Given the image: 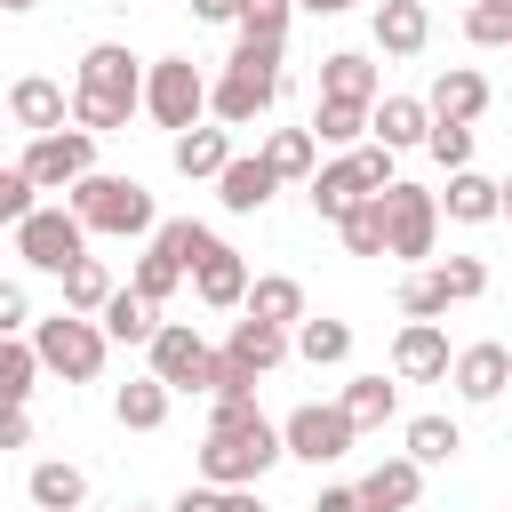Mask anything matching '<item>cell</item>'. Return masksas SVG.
<instances>
[{"label": "cell", "instance_id": "91938a15", "mask_svg": "<svg viewBox=\"0 0 512 512\" xmlns=\"http://www.w3.org/2000/svg\"><path fill=\"white\" fill-rule=\"evenodd\" d=\"M128 512H152V504H128Z\"/></svg>", "mask_w": 512, "mask_h": 512}, {"label": "cell", "instance_id": "ffe728a7", "mask_svg": "<svg viewBox=\"0 0 512 512\" xmlns=\"http://www.w3.org/2000/svg\"><path fill=\"white\" fill-rule=\"evenodd\" d=\"M424 112H432V120H456V128H472V120L488 112V80H480L472 64H448V72L432 80V96H424Z\"/></svg>", "mask_w": 512, "mask_h": 512}, {"label": "cell", "instance_id": "9a60e30c", "mask_svg": "<svg viewBox=\"0 0 512 512\" xmlns=\"http://www.w3.org/2000/svg\"><path fill=\"white\" fill-rule=\"evenodd\" d=\"M352 496H360V512H416V496H424V464L384 456V464H368V472L352 480Z\"/></svg>", "mask_w": 512, "mask_h": 512}, {"label": "cell", "instance_id": "f5cc1de1", "mask_svg": "<svg viewBox=\"0 0 512 512\" xmlns=\"http://www.w3.org/2000/svg\"><path fill=\"white\" fill-rule=\"evenodd\" d=\"M216 512H264L256 488H216Z\"/></svg>", "mask_w": 512, "mask_h": 512}, {"label": "cell", "instance_id": "f546056e", "mask_svg": "<svg viewBox=\"0 0 512 512\" xmlns=\"http://www.w3.org/2000/svg\"><path fill=\"white\" fill-rule=\"evenodd\" d=\"M336 408H344V424H352V432H376V424H392L400 384H384V376H352V384L336 392Z\"/></svg>", "mask_w": 512, "mask_h": 512}, {"label": "cell", "instance_id": "f6af8a7d", "mask_svg": "<svg viewBox=\"0 0 512 512\" xmlns=\"http://www.w3.org/2000/svg\"><path fill=\"white\" fill-rule=\"evenodd\" d=\"M32 208H40V192L24 184V168H16V160H0V224L16 232V224H24Z\"/></svg>", "mask_w": 512, "mask_h": 512}, {"label": "cell", "instance_id": "b9f144b4", "mask_svg": "<svg viewBox=\"0 0 512 512\" xmlns=\"http://www.w3.org/2000/svg\"><path fill=\"white\" fill-rule=\"evenodd\" d=\"M424 152H432V160L456 176V168H472V128H456V120H432V128H424Z\"/></svg>", "mask_w": 512, "mask_h": 512}, {"label": "cell", "instance_id": "681fc988", "mask_svg": "<svg viewBox=\"0 0 512 512\" xmlns=\"http://www.w3.org/2000/svg\"><path fill=\"white\" fill-rule=\"evenodd\" d=\"M24 328H32V304L16 280H0V336H24Z\"/></svg>", "mask_w": 512, "mask_h": 512}, {"label": "cell", "instance_id": "9f6ffc18", "mask_svg": "<svg viewBox=\"0 0 512 512\" xmlns=\"http://www.w3.org/2000/svg\"><path fill=\"white\" fill-rule=\"evenodd\" d=\"M304 16H344V8H360V0H296Z\"/></svg>", "mask_w": 512, "mask_h": 512}, {"label": "cell", "instance_id": "4dcf8cb0", "mask_svg": "<svg viewBox=\"0 0 512 512\" xmlns=\"http://www.w3.org/2000/svg\"><path fill=\"white\" fill-rule=\"evenodd\" d=\"M264 168H272L280 184H312V168H320L312 128H272V136H264Z\"/></svg>", "mask_w": 512, "mask_h": 512}, {"label": "cell", "instance_id": "7a4b0ae2", "mask_svg": "<svg viewBox=\"0 0 512 512\" xmlns=\"http://www.w3.org/2000/svg\"><path fill=\"white\" fill-rule=\"evenodd\" d=\"M64 208L80 216V232H104V240H152V224H160V208H152V192L136 184V176H104V168H88L72 192H64Z\"/></svg>", "mask_w": 512, "mask_h": 512}, {"label": "cell", "instance_id": "8d00e7d4", "mask_svg": "<svg viewBox=\"0 0 512 512\" xmlns=\"http://www.w3.org/2000/svg\"><path fill=\"white\" fill-rule=\"evenodd\" d=\"M32 384H40V352H32V336H0V400H32Z\"/></svg>", "mask_w": 512, "mask_h": 512}, {"label": "cell", "instance_id": "74e56055", "mask_svg": "<svg viewBox=\"0 0 512 512\" xmlns=\"http://www.w3.org/2000/svg\"><path fill=\"white\" fill-rule=\"evenodd\" d=\"M152 240H160V248L184 264V280H192V264L216 248V232H208V224H192V216H160V224H152Z\"/></svg>", "mask_w": 512, "mask_h": 512}, {"label": "cell", "instance_id": "7bdbcfd3", "mask_svg": "<svg viewBox=\"0 0 512 512\" xmlns=\"http://www.w3.org/2000/svg\"><path fill=\"white\" fill-rule=\"evenodd\" d=\"M432 280L448 288V304H472V296L488 288V264H480V256H448V264H432Z\"/></svg>", "mask_w": 512, "mask_h": 512}, {"label": "cell", "instance_id": "c3c4849f", "mask_svg": "<svg viewBox=\"0 0 512 512\" xmlns=\"http://www.w3.org/2000/svg\"><path fill=\"white\" fill-rule=\"evenodd\" d=\"M232 392H256V376H248L240 360H224V352H216V360H208V400H232Z\"/></svg>", "mask_w": 512, "mask_h": 512}, {"label": "cell", "instance_id": "7c38bea8", "mask_svg": "<svg viewBox=\"0 0 512 512\" xmlns=\"http://www.w3.org/2000/svg\"><path fill=\"white\" fill-rule=\"evenodd\" d=\"M448 384H456V400L488 408V400H504V384H512V352H504L496 336H480V344H464V352L448 360Z\"/></svg>", "mask_w": 512, "mask_h": 512}, {"label": "cell", "instance_id": "d6986e66", "mask_svg": "<svg viewBox=\"0 0 512 512\" xmlns=\"http://www.w3.org/2000/svg\"><path fill=\"white\" fill-rule=\"evenodd\" d=\"M384 88H376V64L360 56V48H336V56H320V104H376Z\"/></svg>", "mask_w": 512, "mask_h": 512}, {"label": "cell", "instance_id": "8fae6325", "mask_svg": "<svg viewBox=\"0 0 512 512\" xmlns=\"http://www.w3.org/2000/svg\"><path fill=\"white\" fill-rule=\"evenodd\" d=\"M8 120H16L24 136H56V128H72V88L48 80V72H24V80L8 88Z\"/></svg>", "mask_w": 512, "mask_h": 512}, {"label": "cell", "instance_id": "f35d334b", "mask_svg": "<svg viewBox=\"0 0 512 512\" xmlns=\"http://www.w3.org/2000/svg\"><path fill=\"white\" fill-rule=\"evenodd\" d=\"M288 16H296V0H240L232 32H240V40H272V48H288Z\"/></svg>", "mask_w": 512, "mask_h": 512}, {"label": "cell", "instance_id": "ba28073f", "mask_svg": "<svg viewBox=\"0 0 512 512\" xmlns=\"http://www.w3.org/2000/svg\"><path fill=\"white\" fill-rule=\"evenodd\" d=\"M352 440H360V432L344 424L336 400H304V408L280 416V456H296V464H344Z\"/></svg>", "mask_w": 512, "mask_h": 512}, {"label": "cell", "instance_id": "ac0fdd59", "mask_svg": "<svg viewBox=\"0 0 512 512\" xmlns=\"http://www.w3.org/2000/svg\"><path fill=\"white\" fill-rule=\"evenodd\" d=\"M192 296H200L208 312H240V296H248V256L216 240V248L192 264Z\"/></svg>", "mask_w": 512, "mask_h": 512}, {"label": "cell", "instance_id": "11a10c76", "mask_svg": "<svg viewBox=\"0 0 512 512\" xmlns=\"http://www.w3.org/2000/svg\"><path fill=\"white\" fill-rule=\"evenodd\" d=\"M168 512H216V488H184V496H176Z\"/></svg>", "mask_w": 512, "mask_h": 512}, {"label": "cell", "instance_id": "f1b7e54d", "mask_svg": "<svg viewBox=\"0 0 512 512\" xmlns=\"http://www.w3.org/2000/svg\"><path fill=\"white\" fill-rule=\"evenodd\" d=\"M440 216H448V224H496V176L456 168L448 192H440Z\"/></svg>", "mask_w": 512, "mask_h": 512}, {"label": "cell", "instance_id": "277c9868", "mask_svg": "<svg viewBox=\"0 0 512 512\" xmlns=\"http://www.w3.org/2000/svg\"><path fill=\"white\" fill-rule=\"evenodd\" d=\"M144 120L168 128V136L200 128V120H208V72H200L192 56H152V64H144Z\"/></svg>", "mask_w": 512, "mask_h": 512}, {"label": "cell", "instance_id": "603a6c76", "mask_svg": "<svg viewBox=\"0 0 512 512\" xmlns=\"http://www.w3.org/2000/svg\"><path fill=\"white\" fill-rule=\"evenodd\" d=\"M304 200H312V216H320V224H336L344 208H360V200H376V192L360 184V168H352V152H344V160H328V168H312V184H304Z\"/></svg>", "mask_w": 512, "mask_h": 512}, {"label": "cell", "instance_id": "680465c9", "mask_svg": "<svg viewBox=\"0 0 512 512\" xmlns=\"http://www.w3.org/2000/svg\"><path fill=\"white\" fill-rule=\"evenodd\" d=\"M0 8H8V16H32V8H40V0H0Z\"/></svg>", "mask_w": 512, "mask_h": 512}, {"label": "cell", "instance_id": "836d02e7", "mask_svg": "<svg viewBox=\"0 0 512 512\" xmlns=\"http://www.w3.org/2000/svg\"><path fill=\"white\" fill-rule=\"evenodd\" d=\"M128 288H136L144 304H168V296L184 288V264H176L160 240H144V256H136V272H128Z\"/></svg>", "mask_w": 512, "mask_h": 512}, {"label": "cell", "instance_id": "30bf717a", "mask_svg": "<svg viewBox=\"0 0 512 512\" xmlns=\"http://www.w3.org/2000/svg\"><path fill=\"white\" fill-rule=\"evenodd\" d=\"M144 352H152L144 376H160L168 392H208V360H216V352H208V336H200L192 320H160Z\"/></svg>", "mask_w": 512, "mask_h": 512}, {"label": "cell", "instance_id": "d4e9b609", "mask_svg": "<svg viewBox=\"0 0 512 512\" xmlns=\"http://www.w3.org/2000/svg\"><path fill=\"white\" fill-rule=\"evenodd\" d=\"M240 312L264 320V328H296V320H304V288H296L288 272H256L248 296H240Z\"/></svg>", "mask_w": 512, "mask_h": 512}, {"label": "cell", "instance_id": "7dc6e473", "mask_svg": "<svg viewBox=\"0 0 512 512\" xmlns=\"http://www.w3.org/2000/svg\"><path fill=\"white\" fill-rule=\"evenodd\" d=\"M352 168H360V184H368V192H392V184H400L384 144H352Z\"/></svg>", "mask_w": 512, "mask_h": 512}, {"label": "cell", "instance_id": "f907efd6", "mask_svg": "<svg viewBox=\"0 0 512 512\" xmlns=\"http://www.w3.org/2000/svg\"><path fill=\"white\" fill-rule=\"evenodd\" d=\"M0 448H32V416L16 400H0Z\"/></svg>", "mask_w": 512, "mask_h": 512}, {"label": "cell", "instance_id": "6125c7cd", "mask_svg": "<svg viewBox=\"0 0 512 512\" xmlns=\"http://www.w3.org/2000/svg\"><path fill=\"white\" fill-rule=\"evenodd\" d=\"M504 392H512V384H504Z\"/></svg>", "mask_w": 512, "mask_h": 512}, {"label": "cell", "instance_id": "6da1fadb", "mask_svg": "<svg viewBox=\"0 0 512 512\" xmlns=\"http://www.w3.org/2000/svg\"><path fill=\"white\" fill-rule=\"evenodd\" d=\"M136 112H144V64H136L120 40L80 48V72H72V128H88V136H120Z\"/></svg>", "mask_w": 512, "mask_h": 512}, {"label": "cell", "instance_id": "d590c367", "mask_svg": "<svg viewBox=\"0 0 512 512\" xmlns=\"http://www.w3.org/2000/svg\"><path fill=\"white\" fill-rule=\"evenodd\" d=\"M312 144H336V152H352V144H368V112L360 104H312Z\"/></svg>", "mask_w": 512, "mask_h": 512}, {"label": "cell", "instance_id": "8992f818", "mask_svg": "<svg viewBox=\"0 0 512 512\" xmlns=\"http://www.w3.org/2000/svg\"><path fill=\"white\" fill-rule=\"evenodd\" d=\"M376 208H384V256H408V264H424L432 256V240H440V192H424V184H392V192H376Z\"/></svg>", "mask_w": 512, "mask_h": 512}, {"label": "cell", "instance_id": "44dd1931", "mask_svg": "<svg viewBox=\"0 0 512 512\" xmlns=\"http://www.w3.org/2000/svg\"><path fill=\"white\" fill-rule=\"evenodd\" d=\"M376 48L384 56H424V40H432V8L424 0H376Z\"/></svg>", "mask_w": 512, "mask_h": 512}, {"label": "cell", "instance_id": "816d5d0a", "mask_svg": "<svg viewBox=\"0 0 512 512\" xmlns=\"http://www.w3.org/2000/svg\"><path fill=\"white\" fill-rule=\"evenodd\" d=\"M192 8V24H232L240 16V0H184Z\"/></svg>", "mask_w": 512, "mask_h": 512}, {"label": "cell", "instance_id": "ee69618b", "mask_svg": "<svg viewBox=\"0 0 512 512\" xmlns=\"http://www.w3.org/2000/svg\"><path fill=\"white\" fill-rule=\"evenodd\" d=\"M440 312H448V288L432 272H408L400 280V320H440Z\"/></svg>", "mask_w": 512, "mask_h": 512}, {"label": "cell", "instance_id": "9c48e42d", "mask_svg": "<svg viewBox=\"0 0 512 512\" xmlns=\"http://www.w3.org/2000/svg\"><path fill=\"white\" fill-rule=\"evenodd\" d=\"M16 168H24V184H32V192H72V184L96 168V136H88V128H56V136H32Z\"/></svg>", "mask_w": 512, "mask_h": 512}, {"label": "cell", "instance_id": "d6a6232c", "mask_svg": "<svg viewBox=\"0 0 512 512\" xmlns=\"http://www.w3.org/2000/svg\"><path fill=\"white\" fill-rule=\"evenodd\" d=\"M456 448H464V424L456 416H408V448H400L408 464L432 472V464H456Z\"/></svg>", "mask_w": 512, "mask_h": 512}, {"label": "cell", "instance_id": "52a82bcc", "mask_svg": "<svg viewBox=\"0 0 512 512\" xmlns=\"http://www.w3.org/2000/svg\"><path fill=\"white\" fill-rule=\"evenodd\" d=\"M16 256H24L32 272H56V280H64V272L88 256V232H80V216H72L64 200H40V208L16 224Z\"/></svg>", "mask_w": 512, "mask_h": 512}, {"label": "cell", "instance_id": "484cf974", "mask_svg": "<svg viewBox=\"0 0 512 512\" xmlns=\"http://www.w3.org/2000/svg\"><path fill=\"white\" fill-rule=\"evenodd\" d=\"M224 360H240L248 376H272L280 360H288V328H264V320H232V336H224Z\"/></svg>", "mask_w": 512, "mask_h": 512}, {"label": "cell", "instance_id": "4316f807", "mask_svg": "<svg viewBox=\"0 0 512 512\" xmlns=\"http://www.w3.org/2000/svg\"><path fill=\"white\" fill-rule=\"evenodd\" d=\"M168 400H176V392H168L160 376H128V384L112 392V424H120V432H160V424H168Z\"/></svg>", "mask_w": 512, "mask_h": 512}, {"label": "cell", "instance_id": "6f0895ef", "mask_svg": "<svg viewBox=\"0 0 512 512\" xmlns=\"http://www.w3.org/2000/svg\"><path fill=\"white\" fill-rule=\"evenodd\" d=\"M496 216L512 224V176H496Z\"/></svg>", "mask_w": 512, "mask_h": 512}, {"label": "cell", "instance_id": "60d3db41", "mask_svg": "<svg viewBox=\"0 0 512 512\" xmlns=\"http://www.w3.org/2000/svg\"><path fill=\"white\" fill-rule=\"evenodd\" d=\"M464 40L472 48H512V8L504 0H472L464 8Z\"/></svg>", "mask_w": 512, "mask_h": 512}, {"label": "cell", "instance_id": "5b68a950", "mask_svg": "<svg viewBox=\"0 0 512 512\" xmlns=\"http://www.w3.org/2000/svg\"><path fill=\"white\" fill-rule=\"evenodd\" d=\"M32 352H40V376H64V384H96L104 376V328L80 320V312H48L32 320Z\"/></svg>", "mask_w": 512, "mask_h": 512}, {"label": "cell", "instance_id": "e575fe53", "mask_svg": "<svg viewBox=\"0 0 512 512\" xmlns=\"http://www.w3.org/2000/svg\"><path fill=\"white\" fill-rule=\"evenodd\" d=\"M120 280L104 272V256H80L72 272H64V312H80V320H96L104 312V296H112Z\"/></svg>", "mask_w": 512, "mask_h": 512}, {"label": "cell", "instance_id": "e0dca14e", "mask_svg": "<svg viewBox=\"0 0 512 512\" xmlns=\"http://www.w3.org/2000/svg\"><path fill=\"white\" fill-rule=\"evenodd\" d=\"M272 192H280V176L264 168V152H232V160H224V176H216L224 216H256V208H272Z\"/></svg>", "mask_w": 512, "mask_h": 512}, {"label": "cell", "instance_id": "db71d44e", "mask_svg": "<svg viewBox=\"0 0 512 512\" xmlns=\"http://www.w3.org/2000/svg\"><path fill=\"white\" fill-rule=\"evenodd\" d=\"M312 512H360V496H352V488H320V496H312Z\"/></svg>", "mask_w": 512, "mask_h": 512}, {"label": "cell", "instance_id": "7402d4cb", "mask_svg": "<svg viewBox=\"0 0 512 512\" xmlns=\"http://www.w3.org/2000/svg\"><path fill=\"white\" fill-rule=\"evenodd\" d=\"M24 496H32V512H80V504H88V472L64 464V456H40V464L24 472Z\"/></svg>", "mask_w": 512, "mask_h": 512}, {"label": "cell", "instance_id": "5bb4252c", "mask_svg": "<svg viewBox=\"0 0 512 512\" xmlns=\"http://www.w3.org/2000/svg\"><path fill=\"white\" fill-rule=\"evenodd\" d=\"M448 336H440V320H408L400 336H392V376L400 384H440L448 376Z\"/></svg>", "mask_w": 512, "mask_h": 512}, {"label": "cell", "instance_id": "94428289", "mask_svg": "<svg viewBox=\"0 0 512 512\" xmlns=\"http://www.w3.org/2000/svg\"><path fill=\"white\" fill-rule=\"evenodd\" d=\"M504 8H512V0H504Z\"/></svg>", "mask_w": 512, "mask_h": 512}, {"label": "cell", "instance_id": "1f68e13d", "mask_svg": "<svg viewBox=\"0 0 512 512\" xmlns=\"http://www.w3.org/2000/svg\"><path fill=\"white\" fill-rule=\"evenodd\" d=\"M288 352H304L312 368H336V360H352V320H296L288 328Z\"/></svg>", "mask_w": 512, "mask_h": 512}, {"label": "cell", "instance_id": "83f0119b", "mask_svg": "<svg viewBox=\"0 0 512 512\" xmlns=\"http://www.w3.org/2000/svg\"><path fill=\"white\" fill-rule=\"evenodd\" d=\"M96 328H104V344H152L160 304H144L136 288H112V296H104V312H96Z\"/></svg>", "mask_w": 512, "mask_h": 512}, {"label": "cell", "instance_id": "2e32d148", "mask_svg": "<svg viewBox=\"0 0 512 512\" xmlns=\"http://www.w3.org/2000/svg\"><path fill=\"white\" fill-rule=\"evenodd\" d=\"M424 128H432L424 96H376V104H368V144H384L392 160H400V152H416V144H424Z\"/></svg>", "mask_w": 512, "mask_h": 512}, {"label": "cell", "instance_id": "3957f363", "mask_svg": "<svg viewBox=\"0 0 512 512\" xmlns=\"http://www.w3.org/2000/svg\"><path fill=\"white\" fill-rule=\"evenodd\" d=\"M272 464H280V424H272V416L200 440V488H256Z\"/></svg>", "mask_w": 512, "mask_h": 512}, {"label": "cell", "instance_id": "ab89813d", "mask_svg": "<svg viewBox=\"0 0 512 512\" xmlns=\"http://www.w3.org/2000/svg\"><path fill=\"white\" fill-rule=\"evenodd\" d=\"M336 240H344L352 256H384V208H376V200L344 208V216H336Z\"/></svg>", "mask_w": 512, "mask_h": 512}, {"label": "cell", "instance_id": "cb8c5ba5", "mask_svg": "<svg viewBox=\"0 0 512 512\" xmlns=\"http://www.w3.org/2000/svg\"><path fill=\"white\" fill-rule=\"evenodd\" d=\"M168 160H176V176H224V160H232V128H184V136H168Z\"/></svg>", "mask_w": 512, "mask_h": 512}, {"label": "cell", "instance_id": "bcb514c9", "mask_svg": "<svg viewBox=\"0 0 512 512\" xmlns=\"http://www.w3.org/2000/svg\"><path fill=\"white\" fill-rule=\"evenodd\" d=\"M224 72H248V80H280V48H272V40H232Z\"/></svg>", "mask_w": 512, "mask_h": 512}, {"label": "cell", "instance_id": "4fadbf2b", "mask_svg": "<svg viewBox=\"0 0 512 512\" xmlns=\"http://www.w3.org/2000/svg\"><path fill=\"white\" fill-rule=\"evenodd\" d=\"M272 96H280V80L216 72V80H208V120H216V128H256V120L272 112Z\"/></svg>", "mask_w": 512, "mask_h": 512}]
</instances>
